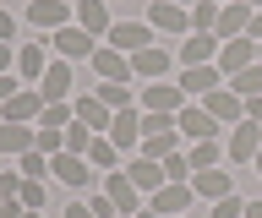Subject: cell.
Segmentation results:
<instances>
[{
	"instance_id": "cell-1",
	"label": "cell",
	"mask_w": 262,
	"mask_h": 218,
	"mask_svg": "<svg viewBox=\"0 0 262 218\" xmlns=\"http://www.w3.org/2000/svg\"><path fill=\"white\" fill-rule=\"evenodd\" d=\"M191 197H196V191H191V180H169V185H159V191L147 197V207H153L159 218H186Z\"/></svg>"
},
{
	"instance_id": "cell-2",
	"label": "cell",
	"mask_w": 262,
	"mask_h": 218,
	"mask_svg": "<svg viewBox=\"0 0 262 218\" xmlns=\"http://www.w3.org/2000/svg\"><path fill=\"white\" fill-rule=\"evenodd\" d=\"M202 109H208L219 126H241V120H246V99H241L229 82H224V87H213L208 99H202Z\"/></svg>"
},
{
	"instance_id": "cell-3",
	"label": "cell",
	"mask_w": 262,
	"mask_h": 218,
	"mask_svg": "<svg viewBox=\"0 0 262 218\" xmlns=\"http://www.w3.org/2000/svg\"><path fill=\"white\" fill-rule=\"evenodd\" d=\"M147 28L186 38V33H191V11H186V6H175V0H153V6H147Z\"/></svg>"
},
{
	"instance_id": "cell-4",
	"label": "cell",
	"mask_w": 262,
	"mask_h": 218,
	"mask_svg": "<svg viewBox=\"0 0 262 218\" xmlns=\"http://www.w3.org/2000/svg\"><path fill=\"white\" fill-rule=\"evenodd\" d=\"M213 66L224 71V82L235 77V71L257 66V38H224V44H219V60H213Z\"/></svg>"
},
{
	"instance_id": "cell-5",
	"label": "cell",
	"mask_w": 262,
	"mask_h": 218,
	"mask_svg": "<svg viewBox=\"0 0 262 218\" xmlns=\"http://www.w3.org/2000/svg\"><path fill=\"white\" fill-rule=\"evenodd\" d=\"M229 164H251V158H257L262 153V126L257 120H241V126H229Z\"/></svg>"
},
{
	"instance_id": "cell-6",
	"label": "cell",
	"mask_w": 262,
	"mask_h": 218,
	"mask_svg": "<svg viewBox=\"0 0 262 218\" xmlns=\"http://www.w3.org/2000/svg\"><path fill=\"white\" fill-rule=\"evenodd\" d=\"M104 197H110L126 218H137V213H142V197H147V191H137V185H131V175L110 169V175H104Z\"/></svg>"
},
{
	"instance_id": "cell-7",
	"label": "cell",
	"mask_w": 262,
	"mask_h": 218,
	"mask_svg": "<svg viewBox=\"0 0 262 218\" xmlns=\"http://www.w3.org/2000/svg\"><path fill=\"white\" fill-rule=\"evenodd\" d=\"M49 50L60 55V60H93V33H82L77 22H71V28H60V33H49Z\"/></svg>"
},
{
	"instance_id": "cell-8",
	"label": "cell",
	"mask_w": 262,
	"mask_h": 218,
	"mask_svg": "<svg viewBox=\"0 0 262 218\" xmlns=\"http://www.w3.org/2000/svg\"><path fill=\"white\" fill-rule=\"evenodd\" d=\"M38 93H44V104H71V93H77L71 60H49V71L38 77Z\"/></svg>"
},
{
	"instance_id": "cell-9",
	"label": "cell",
	"mask_w": 262,
	"mask_h": 218,
	"mask_svg": "<svg viewBox=\"0 0 262 218\" xmlns=\"http://www.w3.org/2000/svg\"><path fill=\"white\" fill-rule=\"evenodd\" d=\"M175 126H180V136H191V142H219V120H213L202 104H186L175 115Z\"/></svg>"
},
{
	"instance_id": "cell-10",
	"label": "cell",
	"mask_w": 262,
	"mask_h": 218,
	"mask_svg": "<svg viewBox=\"0 0 262 218\" xmlns=\"http://www.w3.org/2000/svg\"><path fill=\"white\" fill-rule=\"evenodd\" d=\"M71 109H77V120H82V126H88L93 136H110V120H115V109H110L104 99H98V93H82V99H71Z\"/></svg>"
},
{
	"instance_id": "cell-11",
	"label": "cell",
	"mask_w": 262,
	"mask_h": 218,
	"mask_svg": "<svg viewBox=\"0 0 262 218\" xmlns=\"http://www.w3.org/2000/svg\"><path fill=\"white\" fill-rule=\"evenodd\" d=\"M71 17H77V28L82 33H93V38H110V0H77L71 6Z\"/></svg>"
},
{
	"instance_id": "cell-12",
	"label": "cell",
	"mask_w": 262,
	"mask_h": 218,
	"mask_svg": "<svg viewBox=\"0 0 262 218\" xmlns=\"http://www.w3.org/2000/svg\"><path fill=\"white\" fill-rule=\"evenodd\" d=\"M28 22L33 28H44V33H60V28H71V6H66V0H33L28 6Z\"/></svg>"
},
{
	"instance_id": "cell-13",
	"label": "cell",
	"mask_w": 262,
	"mask_h": 218,
	"mask_svg": "<svg viewBox=\"0 0 262 218\" xmlns=\"http://www.w3.org/2000/svg\"><path fill=\"white\" fill-rule=\"evenodd\" d=\"M175 55L164 50V44H147V50L131 55V77H142V82H164V71H169Z\"/></svg>"
},
{
	"instance_id": "cell-14",
	"label": "cell",
	"mask_w": 262,
	"mask_h": 218,
	"mask_svg": "<svg viewBox=\"0 0 262 218\" xmlns=\"http://www.w3.org/2000/svg\"><path fill=\"white\" fill-rule=\"evenodd\" d=\"M88 169H93V164H88L82 153H55V158H49V175H55L60 185H71V191H82V185L93 180Z\"/></svg>"
},
{
	"instance_id": "cell-15",
	"label": "cell",
	"mask_w": 262,
	"mask_h": 218,
	"mask_svg": "<svg viewBox=\"0 0 262 218\" xmlns=\"http://www.w3.org/2000/svg\"><path fill=\"white\" fill-rule=\"evenodd\" d=\"M175 55H180V66H213L219 60V33H186Z\"/></svg>"
},
{
	"instance_id": "cell-16",
	"label": "cell",
	"mask_w": 262,
	"mask_h": 218,
	"mask_svg": "<svg viewBox=\"0 0 262 218\" xmlns=\"http://www.w3.org/2000/svg\"><path fill=\"white\" fill-rule=\"evenodd\" d=\"M88 66L98 71V82H131V55L110 50V44H98V50H93V60H88Z\"/></svg>"
},
{
	"instance_id": "cell-17",
	"label": "cell",
	"mask_w": 262,
	"mask_h": 218,
	"mask_svg": "<svg viewBox=\"0 0 262 218\" xmlns=\"http://www.w3.org/2000/svg\"><path fill=\"white\" fill-rule=\"evenodd\" d=\"M110 142H115L120 153L142 148V115H137V109H115V120H110Z\"/></svg>"
},
{
	"instance_id": "cell-18",
	"label": "cell",
	"mask_w": 262,
	"mask_h": 218,
	"mask_svg": "<svg viewBox=\"0 0 262 218\" xmlns=\"http://www.w3.org/2000/svg\"><path fill=\"white\" fill-rule=\"evenodd\" d=\"M147 44H153V28L147 22H115L110 28V50H120V55H137Z\"/></svg>"
},
{
	"instance_id": "cell-19",
	"label": "cell",
	"mask_w": 262,
	"mask_h": 218,
	"mask_svg": "<svg viewBox=\"0 0 262 218\" xmlns=\"http://www.w3.org/2000/svg\"><path fill=\"white\" fill-rule=\"evenodd\" d=\"M213 87H224V71H219V66H180V93L208 99Z\"/></svg>"
},
{
	"instance_id": "cell-20",
	"label": "cell",
	"mask_w": 262,
	"mask_h": 218,
	"mask_svg": "<svg viewBox=\"0 0 262 218\" xmlns=\"http://www.w3.org/2000/svg\"><path fill=\"white\" fill-rule=\"evenodd\" d=\"M142 109H153V115H180L186 109V93L169 82H147L142 87Z\"/></svg>"
},
{
	"instance_id": "cell-21",
	"label": "cell",
	"mask_w": 262,
	"mask_h": 218,
	"mask_svg": "<svg viewBox=\"0 0 262 218\" xmlns=\"http://www.w3.org/2000/svg\"><path fill=\"white\" fill-rule=\"evenodd\" d=\"M246 28H251V6H246V0L219 6V28H213V33H219V44H224V38H246Z\"/></svg>"
},
{
	"instance_id": "cell-22",
	"label": "cell",
	"mask_w": 262,
	"mask_h": 218,
	"mask_svg": "<svg viewBox=\"0 0 262 218\" xmlns=\"http://www.w3.org/2000/svg\"><path fill=\"white\" fill-rule=\"evenodd\" d=\"M38 115H44V93H38V87H22V93L0 109V120H16V126H33Z\"/></svg>"
},
{
	"instance_id": "cell-23",
	"label": "cell",
	"mask_w": 262,
	"mask_h": 218,
	"mask_svg": "<svg viewBox=\"0 0 262 218\" xmlns=\"http://www.w3.org/2000/svg\"><path fill=\"white\" fill-rule=\"evenodd\" d=\"M191 191H196V197H208V202H219V197L235 191V175H224V169H196V175H191Z\"/></svg>"
},
{
	"instance_id": "cell-24",
	"label": "cell",
	"mask_w": 262,
	"mask_h": 218,
	"mask_svg": "<svg viewBox=\"0 0 262 218\" xmlns=\"http://www.w3.org/2000/svg\"><path fill=\"white\" fill-rule=\"evenodd\" d=\"M49 71V60H44V44H16V77L22 82H33L38 87V77Z\"/></svg>"
},
{
	"instance_id": "cell-25",
	"label": "cell",
	"mask_w": 262,
	"mask_h": 218,
	"mask_svg": "<svg viewBox=\"0 0 262 218\" xmlns=\"http://www.w3.org/2000/svg\"><path fill=\"white\" fill-rule=\"evenodd\" d=\"M131 185H137V191H147V197H153V191H159V185H169V175H164V164H153V158H131Z\"/></svg>"
},
{
	"instance_id": "cell-26",
	"label": "cell",
	"mask_w": 262,
	"mask_h": 218,
	"mask_svg": "<svg viewBox=\"0 0 262 218\" xmlns=\"http://www.w3.org/2000/svg\"><path fill=\"white\" fill-rule=\"evenodd\" d=\"M33 142H38V131L33 126H16V120H0V153H33Z\"/></svg>"
},
{
	"instance_id": "cell-27",
	"label": "cell",
	"mask_w": 262,
	"mask_h": 218,
	"mask_svg": "<svg viewBox=\"0 0 262 218\" xmlns=\"http://www.w3.org/2000/svg\"><path fill=\"white\" fill-rule=\"evenodd\" d=\"M88 164H93V169H104V175H110V169L120 164V148H115L110 136H93V142H88Z\"/></svg>"
},
{
	"instance_id": "cell-28",
	"label": "cell",
	"mask_w": 262,
	"mask_h": 218,
	"mask_svg": "<svg viewBox=\"0 0 262 218\" xmlns=\"http://www.w3.org/2000/svg\"><path fill=\"white\" fill-rule=\"evenodd\" d=\"M175 142H180V131H164V136H142V153H137V158H153V164H164L169 153H180Z\"/></svg>"
},
{
	"instance_id": "cell-29",
	"label": "cell",
	"mask_w": 262,
	"mask_h": 218,
	"mask_svg": "<svg viewBox=\"0 0 262 218\" xmlns=\"http://www.w3.org/2000/svg\"><path fill=\"white\" fill-rule=\"evenodd\" d=\"M229 87H235L241 99H262V60H257V66H246V71H235Z\"/></svg>"
},
{
	"instance_id": "cell-30",
	"label": "cell",
	"mask_w": 262,
	"mask_h": 218,
	"mask_svg": "<svg viewBox=\"0 0 262 218\" xmlns=\"http://www.w3.org/2000/svg\"><path fill=\"white\" fill-rule=\"evenodd\" d=\"M93 93L110 104V109H131V93H137V87H131V82H98Z\"/></svg>"
},
{
	"instance_id": "cell-31",
	"label": "cell",
	"mask_w": 262,
	"mask_h": 218,
	"mask_svg": "<svg viewBox=\"0 0 262 218\" xmlns=\"http://www.w3.org/2000/svg\"><path fill=\"white\" fill-rule=\"evenodd\" d=\"M16 197H22V207H28V213H44V207H49V185H44V180H22V191H16Z\"/></svg>"
},
{
	"instance_id": "cell-32",
	"label": "cell",
	"mask_w": 262,
	"mask_h": 218,
	"mask_svg": "<svg viewBox=\"0 0 262 218\" xmlns=\"http://www.w3.org/2000/svg\"><path fill=\"white\" fill-rule=\"evenodd\" d=\"M213 28H219V6L213 0H196L191 6V33H213Z\"/></svg>"
},
{
	"instance_id": "cell-33",
	"label": "cell",
	"mask_w": 262,
	"mask_h": 218,
	"mask_svg": "<svg viewBox=\"0 0 262 218\" xmlns=\"http://www.w3.org/2000/svg\"><path fill=\"white\" fill-rule=\"evenodd\" d=\"M71 120H77V109H71V104H44V115H38V126H49V131H66Z\"/></svg>"
},
{
	"instance_id": "cell-34",
	"label": "cell",
	"mask_w": 262,
	"mask_h": 218,
	"mask_svg": "<svg viewBox=\"0 0 262 218\" xmlns=\"http://www.w3.org/2000/svg\"><path fill=\"white\" fill-rule=\"evenodd\" d=\"M186 158H191V175L196 169H219V142H191Z\"/></svg>"
},
{
	"instance_id": "cell-35",
	"label": "cell",
	"mask_w": 262,
	"mask_h": 218,
	"mask_svg": "<svg viewBox=\"0 0 262 218\" xmlns=\"http://www.w3.org/2000/svg\"><path fill=\"white\" fill-rule=\"evenodd\" d=\"M88 142H93V131H88L82 120H71V126H66V153H82V158H88Z\"/></svg>"
},
{
	"instance_id": "cell-36",
	"label": "cell",
	"mask_w": 262,
	"mask_h": 218,
	"mask_svg": "<svg viewBox=\"0 0 262 218\" xmlns=\"http://www.w3.org/2000/svg\"><path fill=\"white\" fill-rule=\"evenodd\" d=\"M22 180H49V158H44L38 148L22 153Z\"/></svg>"
},
{
	"instance_id": "cell-37",
	"label": "cell",
	"mask_w": 262,
	"mask_h": 218,
	"mask_svg": "<svg viewBox=\"0 0 262 218\" xmlns=\"http://www.w3.org/2000/svg\"><path fill=\"white\" fill-rule=\"evenodd\" d=\"M164 131H180L175 115H153V109H142V136H164Z\"/></svg>"
},
{
	"instance_id": "cell-38",
	"label": "cell",
	"mask_w": 262,
	"mask_h": 218,
	"mask_svg": "<svg viewBox=\"0 0 262 218\" xmlns=\"http://www.w3.org/2000/svg\"><path fill=\"white\" fill-rule=\"evenodd\" d=\"M213 218H246V202L229 191V197H219V202H213Z\"/></svg>"
},
{
	"instance_id": "cell-39",
	"label": "cell",
	"mask_w": 262,
	"mask_h": 218,
	"mask_svg": "<svg viewBox=\"0 0 262 218\" xmlns=\"http://www.w3.org/2000/svg\"><path fill=\"white\" fill-rule=\"evenodd\" d=\"M164 175H169V180H191V158H186V153H169V158H164Z\"/></svg>"
},
{
	"instance_id": "cell-40",
	"label": "cell",
	"mask_w": 262,
	"mask_h": 218,
	"mask_svg": "<svg viewBox=\"0 0 262 218\" xmlns=\"http://www.w3.org/2000/svg\"><path fill=\"white\" fill-rule=\"evenodd\" d=\"M88 207H93V218H120V207H115L104 191H93V197H88Z\"/></svg>"
},
{
	"instance_id": "cell-41",
	"label": "cell",
	"mask_w": 262,
	"mask_h": 218,
	"mask_svg": "<svg viewBox=\"0 0 262 218\" xmlns=\"http://www.w3.org/2000/svg\"><path fill=\"white\" fill-rule=\"evenodd\" d=\"M16 93H22V77H0V109H6Z\"/></svg>"
},
{
	"instance_id": "cell-42",
	"label": "cell",
	"mask_w": 262,
	"mask_h": 218,
	"mask_svg": "<svg viewBox=\"0 0 262 218\" xmlns=\"http://www.w3.org/2000/svg\"><path fill=\"white\" fill-rule=\"evenodd\" d=\"M0 218H28V207H22V197H0Z\"/></svg>"
},
{
	"instance_id": "cell-43",
	"label": "cell",
	"mask_w": 262,
	"mask_h": 218,
	"mask_svg": "<svg viewBox=\"0 0 262 218\" xmlns=\"http://www.w3.org/2000/svg\"><path fill=\"white\" fill-rule=\"evenodd\" d=\"M11 38H16V17L0 6V44H11Z\"/></svg>"
},
{
	"instance_id": "cell-44",
	"label": "cell",
	"mask_w": 262,
	"mask_h": 218,
	"mask_svg": "<svg viewBox=\"0 0 262 218\" xmlns=\"http://www.w3.org/2000/svg\"><path fill=\"white\" fill-rule=\"evenodd\" d=\"M16 71V44H0V77H11Z\"/></svg>"
},
{
	"instance_id": "cell-45",
	"label": "cell",
	"mask_w": 262,
	"mask_h": 218,
	"mask_svg": "<svg viewBox=\"0 0 262 218\" xmlns=\"http://www.w3.org/2000/svg\"><path fill=\"white\" fill-rule=\"evenodd\" d=\"M66 218H93V207H88V202H71V207H66Z\"/></svg>"
},
{
	"instance_id": "cell-46",
	"label": "cell",
	"mask_w": 262,
	"mask_h": 218,
	"mask_svg": "<svg viewBox=\"0 0 262 218\" xmlns=\"http://www.w3.org/2000/svg\"><path fill=\"white\" fill-rule=\"evenodd\" d=\"M246 120H257V126H262V99H246Z\"/></svg>"
},
{
	"instance_id": "cell-47",
	"label": "cell",
	"mask_w": 262,
	"mask_h": 218,
	"mask_svg": "<svg viewBox=\"0 0 262 218\" xmlns=\"http://www.w3.org/2000/svg\"><path fill=\"white\" fill-rule=\"evenodd\" d=\"M246 38H257V44H262V11H251V28H246Z\"/></svg>"
},
{
	"instance_id": "cell-48",
	"label": "cell",
	"mask_w": 262,
	"mask_h": 218,
	"mask_svg": "<svg viewBox=\"0 0 262 218\" xmlns=\"http://www.w3.org/2000/svg\"><path fill=\"white\" fill-rule=\"evenodd\" d=\"M246 218H262V197H257V202H246Z\"/></svg>"
},
{
	"instance_id": "cell-49",
	"label": "cell",
	"mask_w": 262,
	"mask_h": 218,
	"mask_svg": "<svg viewBox=\"0 0 262 218\" xmlns=\"http://www.w3.org/2000/svg\"><path fill=\"white\" fill-rule=\"evenodd\" d=\"M137 218H159V213H153V207H142V213H137Z\"/></svg>"
},
{
	"instance_id": "cell-50",
	"label": "cell",
	"mask_w": 262,
	"mask_h": 218,
	"mask_svg": "<svg viewBox=\"0 0 262 218\" xmlns=\"http://www.w3.org/2000/svg\"><path fill=\"white\" fill-rule=\"evenodd\" d=\"M251 164H257V180H262V153H257V158H251Z\"/></svg>"
},
{
	"instance_id": "cell-51",
	"label": "cell",
	"mask_w": 262,
	"mask_h": 218,
	"mask_svg": "<svg viewBox=\"0 0 262 218\" xmlns=\"http://www.w3.org/2000/svg\"><path fill=\"white\" fill-rule=\"evenodd\" d=\"M246 6H251V11H262V0H246Z\"/></svg>"
},
{
	"instance_id": "cell-52",
	"label": "cell",
	"mask_w": 262,
	"mask_h": 218,
	"mask_svg": "<svg viewBox=\"0 0 262 218\" xmlns=\"http://www.w3.org/2000/svg\"><path fill=\"white\" fill-rule=\"evenodd\" d=\"M175 6H186V11H191V6H196V0H175Z\"/></svg>"
},
{
	"instance_id": "cell-53",
	"label": "cell",
	"mask_w": 262,
	"mask_h": 218,
	"mask_svg": "<svg viewBox=\"0 0 262 218\" xmlns=\"http://www.w3.org/2000/svg\"><path fill=\"white\" fill-rule=\"evenodd\" d=\"M213 6H229V0H213Z\"/></svg>"
},
{
	"instance_id": "cell-54",
	"label": "cell",
	"mask_w": 262,
	"mask_h": 218,
	"mask_svg": "<svg viewBox=\"0 0 262 218\" xmlns=\"http://www.w3.org/2000/svg\"><path fill=\"white\" fill-rule=\"evenodd\" d=\"M28 218H44V213H28Z\"/></svg>"
},
{
	"instance_id": "cell-55",
	"label": "cell",
	"mask_w": 262,
	"mask_h": 218,
	"mask_svg": "<svg viewBox=\"0 0 262 218\" xmlns=\"http://www.w3.org/2000/svg\"><path fill=\"white\" fill-rule=\"evenodd\" d=\"M257 60H262V44H257Z\"/></svg>"
},
{
	"instance_id": "cell-56",
	"label": "cell",
	"mask_w": 262,
	"mask_h": 218,
	"mask_svg": "<svg viewBox=\"0 0 262 218\" xmlns=\"http://www.w3.org/2000/svg\"><path fill=\"white\" fill-rule=\"evenodd\" d=\"M120 218H126V213H120Z\"/></svg>"
}]
</instances>
